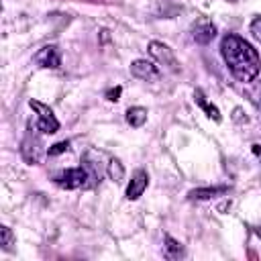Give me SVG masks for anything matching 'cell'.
Masks as SVG:
<instances>
[{"mask_svg":"<svg viewBox=\"0 0 261 261\" xmlns=\"http://www.w3.org/2000/svg\"><path fill=\"white\" fill-rule=\"evenodd\" d=\"M120 92H122V90H120V86H116L114 90H108V92H106V98H108L110 102H116V100H118V96H120Z\"/></svg>","mask_w":261,"mask_h":261,"instance_id":"17","label":"cell"},{"mask_svg":"<svg viewBox=\"0 0 261 261\" xmlns=\"http://www.w3.org/2000/svg\"><path fill=\"white\" fill-rule=\"evenodd\" d=\"M194 100H196V104H198V106H200V108H202V110H204L212 120L220 122V118H222V116H220V110H218L214 104H210V102L206 100V96H204V92H202V90H196V92H194Z\"/></svg>","mask_w":261,"mask_h":261,"instance_id":"9","label":"cell"},{"mask_svg":"<svg viewBox=\"0 0 261 261\" xmlns=\"http://www.w3.org/2000/svg\"><path fill=\"white\" fill-rule=\"evenodd\" d=\"M228 188L226 186H216V188H196L190 192V198L192 200H210V198H216V196H222L226 194Z\"/></svg>","mask_w":261,"mask_h":261,"instance_id":"10","label":"cell"},{"mask_svg":"<svg viewBox=\"0 0 261 261\" xmlns=\"http://www.w3.org/2000/svg\"><path fill=\"white\" fill-rule=\"evenodd\" d=\"M0 245H2L4 251H10L12 245H14V234H12V230H10L6 224L0 226Z\"/></svg>","mask_w":261,"mask_h":261,"instance_id":"14","label":"cell"},{"mask_svg":"<svg viewBox=\"0 0 261 261\" xmlns=\"http://www.w3.org/2000/svg\"><path fill=\"white\" fill-rule=\"evenodd\" d=\"M149 186V175L145 169H137L126 186V200H139L143 196V192Z\"/></svg>","mask_w":261,"mask_h":261,"instance_id":"6","label":"cell"},{"mask_svg":"<svg viewBox=\"0 0 261 261\" xmlns=\"http://www.w3.org/2000/svg\"><path fill=\"white\" fill-rule=\"evenodd\" d=\"M149 53H151V57H153L159 65H165L169 71H179V63H177V59H175V53H173L165 43L151 41V43H149Z\"/></svg>","mask_w":261,"mask_h":261,"instance_id":"4","label":"cell"},{"mask_svg":"<svg viewBox=\"0 0 261 261\" xmlns=\"http://www.w3.org/2000/svg\"><path fill=\"white\" fill-rule=\"evenodd\" d=\"M214 35H216V27H214L212 22H208V20H200V22L192 29L194 41H196V43H202V45L210 43V41L214 39Z\"/></svg>","mask_w":261,"mask_h":261,"instance_id":"8","label":"cell"},{"mask_svg":"<svg viewBox=\"0 0 261 261\" xmlns=\"http://www.w3.org/2000/svg\"><path fill=\"white\" fill-rule=\"evenodd\" d=\"M69 149V143L67 141H59V143H55V145H51L49 149H47V155L49 157H55V155H59V153H65Z\"/></svg>","mask_w":261,"mask_h":261,"instance_id":"15","label":"cell"},{"mask_svg":"<svg viewBox=\"0 0 261 261\" xmlns=\"http://www.w3.org/2000/svg\"><path fill=\"white\" fill-rule=\"evenodd\" d=\"M181 255H184L181 245H179L175 239L165 237V257H169V259H177V257H181Z\"/></svg>","mask_w":261,"mask_h":261,"instance_id":"13","label":"cell"},{"mask_svg":"<svg viewBox=\"0 0 261 261\" xmlns=\"http://www.w3.org/2000/svg\"><path fill=\"white\" fill-rule=\"evenodd\" d=\"M106 173H108V177L112 179V181H122L124 179V165L118 161V159H110L108 161V167H106Z\"/></svg>","mask_w":261,"mask_h":261,"instance_id":"12","label":"cell"},{"mask_svg":"<svg viewBox=\"0 0 261 261\" xmlns=\"http://www.w3.org/2000/svg\"><path fill=\"white\" fill-rule=\"evenodd\" d=\"M220 53H222V59H224V63H226V67L234 80L247 84L259 75V71H261L259 53L243 37L226 35L220 43Z\"/></svg>","mask_w":261,"mask_h":261,"instance_id":"1","label":"cell"},{"mask_svg":"<svg viewBox=\"0 0 261 261\" xmlns=\"http://www.w3.org/2000/svg\"><path fill=\"white\" fill-rule=\"evenodd\" d=\"M249 29H251V35L261 43V16H255V18L251 20V27H249Z\"/></svg>","mask_w":261,"mask_h":261,"instance_id":"16","label":"cell"},{"mask_svg":"<svg viewBox=\"0 0 261 261\" xmlns=\"http://www.w3.org/2000/svg\"><path fill=\"white\" fill-rule=\"evenodd\" d=\"M130 73L139 80H157L159 77V69L153 61H147V59H137L130 63Z\"/></svg>","mask_w":261,"mask_h":261,"instance_id":"7","label":"cell"},{"mask_svg":"<svg viewBox=\"0 0 261 261\" xmlns=\"http://www.w3.org/2000/svg\"><path fill=\"white\" fill-rule=\"evenodd\" d=\"M35 63L45 69H57L61 67V51L55 45H45L35 53Z\"/></svg>","mask_w":261,"mask_h":261,"instance_id":"5","label":"cell"},{"mask_svg":"<svg viewBox=\"0 0 261 261\" xmlns=\"http://www.w3.org/2000/svg\"><path fill=\"white\" fill-rule=\"evenodd\" d=\"M29 106L37 112L35 128H37L39 133H43V135H53V133L59 130V120L55 118L53 110H51L47 104H43V102H39V100H29Z\"/></svg>","mask_w":261,"mask_h":261,"instance_id":"2","label":"cell"},{"mask_svg":"<svg viewBox=\"0 0 261 261\" xmlns=\"http://www.w3.org/2000/svg\"><path fill=\"white\" fill-rule=\"evenodd\" d=\"M88 179H90V175H88V171H86L84 167H67V169L59 171V173L53 177V181H55L59 188H63V190L88 188Z\"/></svg>","mask_w":261,"mask_h":261,"instance_id":"3","label":"cell"},{"mask_svg":"<svg viewBox=\"0 0 261 261\" xmlns=\"http://www.w3.org/2000/svg\"><path fill=\"white\" fill-rule=\"evenodd\" d=\"M257 234H259V237H261V226H259V228H257Z\"/></svg>","mask_w":261,"mask_h":261,"instance_id":"18","label":"cell"},{"mask_svg":"<svg viewBox=\"0 0 261 261\" xmlns=\"http://www.w3.org/2000/svg\"><path fill=\"white\" fill-rule=\"evenodd\" d=\"M126 122H128L130 126H135V128L143 126V124L147 122V108H143V106H133V108H128V110H126Z\"/></svg>","mask_w":261,"mask_h":261,"instance_id":"11","label":"cell"}]
</instances>
